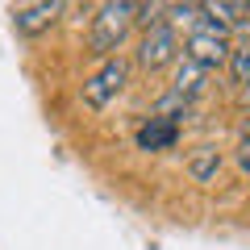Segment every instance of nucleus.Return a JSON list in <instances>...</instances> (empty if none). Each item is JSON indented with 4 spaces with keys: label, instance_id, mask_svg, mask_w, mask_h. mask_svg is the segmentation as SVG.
<instances>
[{
    "label": "nucleus",
    "instance_id": "1",
    "mask_svg": "<svg viewBox=\"0 0 250 250\" xmlns=\"http://www.w3.org/2000/svg\"><path fill=\"white\" fill-rule=\"evenodd\" d=\"M129 29H134V4L129 0H104V4H96L92 21H88V54H96L100 62L121 54Z\"/></svg>",
    "mask_w": 250,
    "mask_h": 250
},
{
    "label": "nucleus",
    "instance_id": "2",
    "mask_svg": "<svg viewBox=\"0 0 250 250\" xmlns=\"http://www.w3.org/2000/svg\"><path fill=\"white\" fill-rule=\"evenodd\" d=\"M229 46H233L229 25H221L217 17H208L205 4H200V21L188 29L184 54H188L192 62H200L205 71H217V67H225V59H229Z\"/></svg>",
    "mask_w": 250,
    "mask_h": 250
},
{
    "label": "nucleus",
    "instance_id": "3",
    "mask_svg": "<svg viewBox=\"0 0 250 250\" xmlns=\"http://www.w3.org/2000/svg\"><path fill=\"white\" fill-rule=\"evenodd\" d=\"M125 83H129V59H125V54H113V59H104L96 71L80 83V100L92 113H100V108H108L125 92Z\"/></svg>",
    "mask_w": 250,
    "mask_h": 250
},
{
    "label": "nucleus",
    "instance_id": "4",
    "mask_svg": "<svg viewBox=\"0 0 250 250\" xmlns=\"http://www.w3.org/2000/svg\"><path fill=\"white\" fill-rule=\"evenodd\" d=\"M175 59H179V34L167 25V21H159V25L142 29V38H138V54H134V62L142 67V71L171 67Z\"/></svg>",
    "mask_w": 250,
    "mask_h": 250
},
{
    "label": "nucleus",
    "instance_id": "5",
    "mask_svg": "<svg viewBox=\"0 0 250 250\" xmlns=\"http://www.w3.org/2000/svg\"><path fill=\"white\" fill-rule=\"evenodd\" d=\"M67 13V4L62 0H42V4H17L13 9V29L25 38H38L46 34V29H54V21Z\"/></svg>",
    "mask_w": 250,
    "mask_h": 250
},
{
    "label": "nucleus",
    "instance_id": "6",
    "mask_svg": "<svg viewBox=\"0 0 250 250\" xmlns=\"http://www.w3.org/2000/svg\"><path fill=\"white\" fill-rule=\"evenodd\" d=\"M208 80H213V71H205L200 62H192L188 54H179L175 59V75H171V92L196 104V100L208 92Z\"/></svg>",
    "mask_w": 250,
    "mask_h": 250
},
{
    "label": "nucleus",
    "instance_id": "7",
    "mask_svg": "<svg viewBox=\"0 0 250 250\" xmlns=\"http://www.w3.org/2000/svg\"><path fill=\"white\" fill-rule=\"evenodd\" d=\"M134 142H138V150H146V154L175 150V146H179V125L163 121V117H150V121H142V125H138Z\"/></svg>",
    "mask_w": 250,
    "mask_h": 250
},
{
    "label": "nucleus",
    "instance_id": "8",
    "mask_svg": "<svg viewBox=\"0 0 250 250\" xmlns=\"http://www.w3.org/2000/svg\"><path fill=\"white\" fill-rule=\"evenodd\" d=\"M221 150H217V146H192V154H188V159H184V171H188V175H192V184H217V175H221Z\"/></svg>",
    "mask_w": 250,
    "mask_h": 250
},
{
    "label": "nucleus",
    "instance_id": "9",
    "mask_svg": "<svg viewBox=\"0 0 250 250\" xmlns=\"http://www.w3.org/2000/svg\"><path fill=\"white\" fill-rule=\"evenodd\" d=\"M192 113H196V104H192V100H184V96H175V92H167V96L154 104L150 117H163V121H171V125H184Z\"/></svg>",
    "mask_w": 250,
    "mask_h": 250
},
{
    "label": "nucleus",
    "instance_id": "10",
    "mask_svg": "<svg viewBox=\"0 0 250 250\" xmlns=\"http://www.w3.org/2000/svg\"><path fill=\"white\" fill-rule=\"evenodd\" d=\"M225 67H229V75H233V83H238V88H246V83H250V38H238V42L229 46Z\"/></svg>",
    "mask_w": 250,
    "mask_h": 250
},
{
    "label": "nucleus",
    "instance_id": "11",
    "mask_svg": "<svg viewBox=\"0 0 250 250\" xmlns=\"http://www.w3.org/2000/svg\"><path fill=\"white\" fill-rule=\"evenodd\" d=\"M233 163H238V171H242V175H250V138H246V134L238 138V150H233Z\"/></svg>",
    "mask_w": 250,
    "mask_h": 250
},
{
    "label": "nucleus",
    "instance_id": "12",
    "mask_svg": "<svg viewBox=\"0 0 250 250\" xmlns=\"http://www.w3.org/2000/svg\"><path fill=\"white\" fill-rule=\"evenodd\" d=\"M242 134H246V138H250V113H246V121H242Z\"/></svg>",
    "mask_w": 250,
    "mask_h": 250
}]
</instances>
